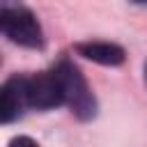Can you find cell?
I'll return each instance as SVG.
<instances>
[{
	"label": "cell",
	"mask_w": 147,
	"mask_h": 147,
	"mask_svg": "<svg viewBox=\"0 0 147 147\" xmlns=\"http://www.w3.org/2000/svg\"><path fill=\"white\" fill-rule=\"evenodd\" d=\"M136 5H147V0H133Z\"/></svg>",
	"instance_id": "obj_7"
},
{
	"label": "cell",
	"mask_w": 147,
	"mask_h": 147,
	"mask_svg": "<svg viewBox=\"0 0 147 147\" xmlns=\"http://www.w3.org/2000/svg\"><path fill=\"white\" fill-rule=\"evenodd\" d=\"M60 83H62V92H64V103H69L71 113L78 119H90L96 113V101L83 78V74L78 71L76 64H71L69 60H62L55 67Z\"/></svg>",
	"instance_id": "obj_1"
},
{
	"label": "cell",
	"mask_w": 147,
	"mask_h": 147,
	"mask_svg": "<svg viewBox=\"0 0 147 147\" xmlns=\"http://www.w3.org/2000/svg\"><path fill=\"white\" fill-rule=\"evenodd\" d=\"M76 51L96 62V64H106V67H117L124 62V48L117 46V44H110V41H87V44H78Z\"/></svg>",
	"instance_id": "obj_5"
},
{
	"label": "cell",
	"mask_w": 147,
	"mask_h": 147,
	"mask_svg": "<svg viewBox=\"0 0 147 147\" xmlns=\"http://www.w3.org/2000/svg\"><path fill=\"white\" fill-rule=\"evenodd\" d=\"M145 78H147V64H145Z\"/></svg>",
	"instance_id": "obj_8"
},
{
	"label": "cell",
	"mask_w": 147,
	"mask_h": 147,
	"mask_svg": "<svg viewBox=\"0 0 147 147\" xmlns=\"http://www.w3.org/2000/svg\"><path fill=\"white\" fill-rule=\"evenodd\" d=\"M23 92H25V103L30 108L48 110L60 103H64V92L57 71H41L30 78L23 76Z\"/></svg>",
	"instance_id": "obj_3"
},
{
	"label": "cell",
	"mask_w": 147,
	"mask_h": 147,
	"mask_svg": "<svg viewBox=\"0 0 147 147\" xmlns=\"http://www.w3.org/2000/svg\"><path fill=\"white\" fill-rule=\"evenodd\" d=\"M23 108H28L23 92V76H16L0 87V124L14 122L23 113Z\"/></svg>",
	"instance_id": "obj_4"
},
{
	"label": "cell",
	"mask_w": 147,
	"mask_h": 147,
	"mask_svg": "<svg viewBox=\"0 0 147 147\" xmlns=\"http://www.w3.org/2000/svg\"><path fill=\"white\" fill-rule=\"evenodd\" d=\"M0 32L7 39H11L14 44L25 46V48H39L44 41L41 28H39L34 14L18 5L0 9Z\"/></svg>",
	"instance_id": "obj_2"
},
{
	"label": "cell",
	"mask_w": 147,
	"mask_h": 147,
	"mask_svg": "<svg viewBox=\"0 0 147 147\" xmlns=\"http://www.w3.org/2000/svg\"><path fill=\"white\" fill-rule=\"evenodd\" d=\"M9 147H39V145L32 138H28V136H18V138H14L9 142Z\"/></svg>",
	"instance_id": "obj_6"
}]
</instances>
